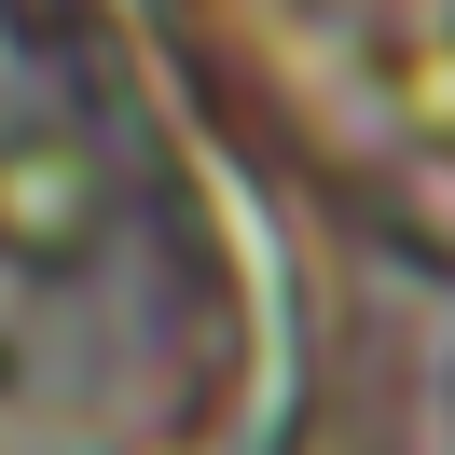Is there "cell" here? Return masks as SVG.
<instances>
[{
  "mask_svg": "<svg viewBox=\"0 0 455 455\" xmlns=\"http://www.w3.org/2000/svg\"><path fill=\"white\" fill-rule=\"evenodd\" d=\"M97 221V166L84 139H14L0 152V249H28V262H69Z\"/></svg>",
  "mask_w": 455,
  "mask_h": 455,
  "instance_id": "1",
  "label": "cell"
}]
</instances>
